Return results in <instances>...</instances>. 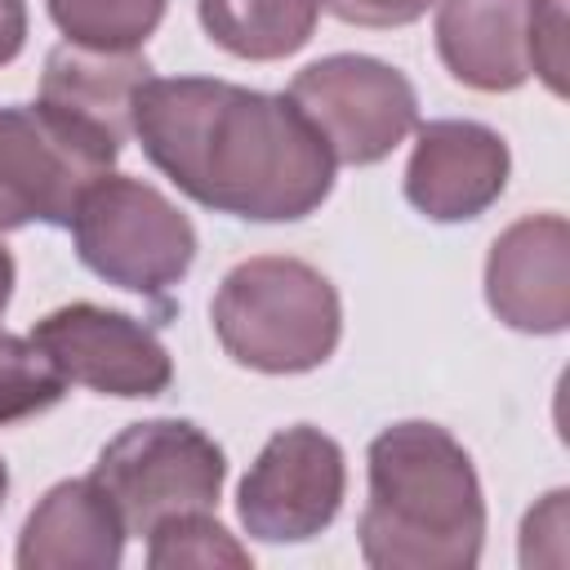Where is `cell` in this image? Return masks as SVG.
Masks as SVG:
<instances>
[{
	"label": "cell",
	"instance_id": "cell-23",
	"mask_svg": "<svg viewBox=\"0 0 570 570\" xmlns=\"http://www.w3.org/2000/svg\"><path fill=\"white\" fill-rule=\"evenodd\" d=\"M4 490H9V472H4V463H0V503H4Z\"/></svg>",
	"mask_w": 570,
	"mask_h": 570
},
{
	"label": "cell",
	"instance_id": "cell-6",
	"mask_svg": "<svg viewBox=\"0 0 570 570\" xmlns=\"http://www.w3.org/2000/svg\"><path fill=\"white\" fill-rule=\"evenodd\" d=\"M334 165H374L419 125L414 85L365 53H334L303 67L285 94Z\"/></svg>",
	"mask_w": 570,
	"mask_h": 570
},
{
	"label": "cell",
	"instance_id": "cell-9",
	"mask_svg": "<svg viewBox=\"0 0 570 570\" xmlns=\"http://www.w3.org/2000/svg\"><path fill=\"white\" fill-rule=\"evenodd\" d=\"M31 343L67 383L102 396H160L174 379L165 343L142 321L98 303H67L49 312L36 321Z\"/></svg>",
	"mask_w": 570,
	"mask_h": 570
},
{
	"label": "cell",
	"instance_id": "cell-8",
	"mask_svg": "<svg viewBox=\"0 0 570 570\" xmlns=\"http://www.w3.org/2000/svg\"><path fill=\"white\" fill-rule=\"evenodd\" d=\"M347 468L334 436L321 428H285L276 432L254 468L240 481L236 512L240 525L263 543H298L321 534L343 503Z\"/></svg>",
	"mask_w": 570,
	"mask_h": 570
},
{
	"label": "cell",
	"instance_id": "cell-17",
	"mask_svg": "<svg viewBox=\"0 0 570 570\" xmlns=\"http://www.w3.org/2000/svg\"><path fill=\"white\" fill-rule=\"evenodd\" d=\"M147 566L178 570V566H249V552L209 517V512H178L147 534Z\"/></svg>",
	"mask_w": 570,
	"mask_h": 570
},
{
	"label": "cell",
	"instance_id": "cell-15",
	"mask_svg": "<svg viewBox=\"0 0 570 570\" xmlns=\"http://www.w3.org/2000/svg\"><path fill=\"white\" fill-rule=\"evenodd\" d=\"M209 40L236 58L272 62L312 40L316 0H196Z\"/></svg>",
	"mask_w": 570,
	"mask_h": 570
},
{
	"label": "cell",
	"instance_id": "cell-12",
	"mask_svg": "<svg viewBox=\"0 0 570 570\" xmlns=\"http://www.w3.org/2000/svg\"><path fill=\"white\" fill-rule=\"evenodd\" d=\"M147 80L151 67L138 49H85L67 40L45 58L40 107L120 151L134 134V98Z\"/></svg>",
	"mask_w": 570,
	"mask_h": 570
},
{
	"label": "cell",
	"instance_id": "cell-11",
	"mask_svg": "<svg viewBox=\"0 0 570 570\" xmlns=\"http://www.w3.org/2000/svg\"><path fill=\"white\" fill-rule=\"evenodd\" d=\"M494 316L525 334H557L570 321V227L561 214L512 223L485 258Z\"/></svg>",
	"mask_w": 570,
	"mask_h": 570
},
{
	"label": "cell",
	"instance_id": "cell-10",
	"mask_svg": "<svg viewBox=\"0 0 570 570\" xmlns=\"http://www.w3.org/2000/svg\"><path fill=\"white\" fill-rule=\"evenodd\" d=\"M508 165V142L490 125L428 120L405 165V200L436 223L476 218L503 196Z\"/></svg>",
	"mask_w": 570,
	"mask_h": 570
},
{
	"label": "cell",
	"instance_id": "cell-4",
	"mask_svg": "<svg viewBox=\"0 0 570 570\" xmlns=\"http://www.w3.org/2000/svg\"><path fill=\"white\" fill-rule=\"evenodd\" d=\"M80 263L107 285L160 298L178 285L196 258V232L187 214L156 187L129 174H102L71 214Z\"/></svg>",
	"mask_w": 570,
	"mask_h": 570
},
{
	"label": "cell",
	"instance_id": "cell-14",
	"mask_svg": "<svg viewBox=\"0 0 570 570\" xmlns=\"http://www.w3.org/2000/svg\"><path fill=\"white\" fill-rule=\"evenodd\" d=\"M125 552V525L94 476L53 485L22 525V570H107Z\"/></svg>",
	"mask_w": 570,
	"mask_h": 570
},
{
	"label": "cell",
	"instance_id": "cell-2",
	"mask_svg": "<svg viewBox=\"0 0 570 570\" xmlns=\"http://www.w3.org/2000/svg\"><path fill=\"white\" fill-rule=\"evenodd\" d=\"M361 557L379 570H468L485 539V499L468 450L436 423H396L370 441Z\"/></svg>",
	"mask_w": 570,
	"mask_h": 570
},
{
	"label": "cell",
	"instance_id": "cell-1",
	"mask_svg": "<svg viewBox=\"0 0 570 570\" xmlns=\"http://www.w3.org/2000/svg\"><path fill=\"white\" fill-rule=\"evenodd\" d=\"M134 134L147 160L196 205L289 223L334 187V160L285 94H258L209 76H151L134 98Z\"/></svg>",
	"mask_w": 570,
	"mask_h": 570
},
{
	"label": "cell",
	"instance_id": "cell-21",
	"mask_svg": "<svg viewBox=\"0 0 570 570\" xmlns=\"http://www.w3.org/2000/svg\"><path fill=\"white\" fill-rule=\"evenodd\" d=\"M22 40H27V4L0 0V67H9L22 53Z\"/></svg>",
	"mask_w": 570,
	"mask_h": 570
},
{
	"label": "cell",
	"instance_id": "cell-7",
	"mask_svg": "<svg viewBox=\"0 0 570 570\" xmlns=\"http://www.w3.org/2000/svg\"><path fill=\"white\" fill-rule=\"evenodd\" d=\"M116 147L71 129L40 102L0 107V232L27 223L71 227L80 196L111 174Z\"/></svg>",
	"mask_w": 570,
	"mask_h": 570
},
{
	"label": "cell",
	"instance_id": "cell-19",
	"mask_svg": "<svg viewBox=\"0 0 570 570\" xmlns=\"http://www.w3.org/2000/svg\"><path fill=\"white\" fill-rule=\"evenodd\" d=\"M530 71L543 76L552 94H566V0H534Z\"/></svg>",
	"mask_w": 570,
	"mask_h": 570
},
{
	"label": "cell",
	"instance_id": "cell-20",
	"mask_svg": "<svg viewBox=\"0 0 570 570\" xmlns=\"http://www.w3.org/2000/svg\"><path fill=\"white\" fill-rule=\"evenodd\" d=\"M316 4L352 27H405L419 22L436 0H316Z\"/></svg>",
	"mask_w": 570,
	"mask_h": 570
},
{
	"label": "cell",
	"instance_id": "cell-22",
	"mask_svg": "<svg viewBox=\"0 0 570 570\" xmlns=\"http://www.w3.org/2000/svg\"><path fill=\"white\" fill-rule=\"evenodd\" d=\"M9 294H13V258H9V249L0 245V312L9 307Z\"/></svg>",
	"mask_w": 570,
	"mask_h": 570
},
{
	"label": "cell",
	"instance_id": "cell-5",
	"mask_svg": "<svg viewBox=\"0 0 570 570\" xmlns=\"http://www.w3.org/2000/svg\"><path fill=\"white\" fill-rule=\"evenodd\" d=\"M89 476L111 499L125 534L142 539L178 512H209L223 494L227 459L196 423L151 419L102 445Z\"/></svg>",
	"mask_w": 570,
	"mask_h": 570
},
{
	"label": "cell",
	"instance_id": "cell-13",
	"mask_svg": "<svg viewBox=\"0 0 570 570\" xmlns=\"http://www.w3.org/2000/svg\"><path fill=\"white\" fill-rule=\"evenodd\" d=\"M530 18L534 0H441V62L481 94H508L530 80Z\"/></svg>",
	"mask_w": 570,
	"mask_h": 570
},
{
	"label": "cell",
	"instance_id": "cell-3",
	"mask_svg": "<svg viewBox=\"0 0 570 570\" xmlns=\"http://www.w3.org/2000/svg\"><path fill=\"white\" fill-rule=\"evenodd\" d=\"M223 352L263 374H303L330 361L343 330L334 285L303 258H245L236 263L209 307Z\"/></svg>",
	"mask_w": 570,
	"mask_h": 570
},
{
	"label": "cell",
	"instance_id": "cell-18",
	"mask_svg": "<svg viewBox=\"0 0 570 570\" xmlns=\"http://www.w3.org/2000/svg\"><path fill=\"white\" fill-rule=\"evenodd\" d=\"M67 379L49 365V356L9 330H0V428L22 423L62 401Z\"/></svg>",
	"mask_w": 570,
	"mask_h": 570
},
{
	"label": "cell",
	"instance_id": "cell-16",
	"mask_svg": "<svg viewBox=\"0 0 570 570\" xmlns=\"http://www.w3.org/2000/svg\"><path fill=\"white\" fill-rule=\"evenodd\" d=\"M71 45L138 49L165 18V0H45Z\"/></svg>",
	"mask_w": 570,
	"mask_h": 570
}]
</instances>
